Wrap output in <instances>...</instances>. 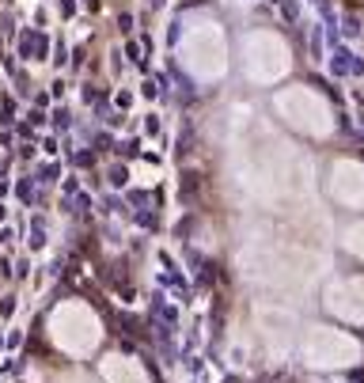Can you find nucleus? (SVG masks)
<instances>
[{"label": "nucleus", "mask_w": 364, "mask_h": 383, "mask_svg": "<svg viewBox=\"0 0 364 383\" xmlns=\"http://www.w3.org/2000/svg\"><path fill=\"white\" fill-rule=\"evenodd\" d=\"M281 8H284V16H289V19H296V0H281Z\"/></svg>", "instance_id": "obj_3"}, {"label": "nucleus", "mask_w": 364, "mask_h": 383, "mask_svg": "<svg viewBox=\"0 0 364 383\" xmlns=\"http://www.w3.org/2000/svg\"><path fill=\"white\" fill-rule=\"evenodd\" d=\"M334 73H361V61L353 58V53H338V61H334Z\"/></svg>", "instance_id": "obj_2"}, {"label": "nucleus", "mask_w": 364, "mask_h": 383, "mask_svg": "<svg viewBox=\"0 0 364 383\" xmlns=\"http://www.w3.org/2000/svg\"><path fill=\"white\" fill-rule=\"evenodd\" d=\"M46 49H49V42H46V34H38V31H27L23 38H19V53H23V58L46 61Z\"/></svg>", "instance_id": "obj_1"}]
</instances>
